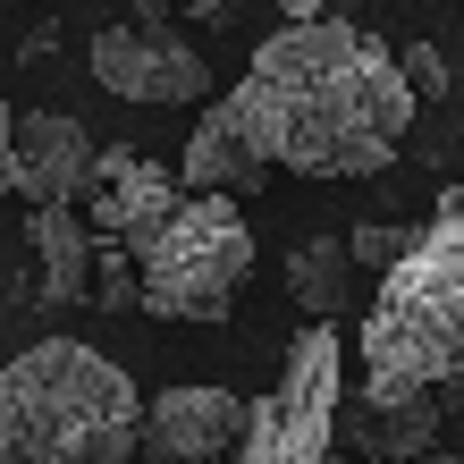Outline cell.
<instances>
[{"mask_svg":"<svg viewBox=\"0 0 464 464\" xmlns=\"http://www.w3.org/2000/svg\"><path fill=\"white\" fill-rule=\"evenodd\" d=\"M178 195H186V178H169L160 160H144V152H93V195H85L93 203V237H119L127 254L178 211Z\"/></svg>","mask_w":464,"mask_h":464,"instance_id":"obj_9","label":"cell"},{"mask_svg":"<svg viewBox=\"0 0 464 464\" xmlns=\"http://www.w3.org/2000/svg\"><path fill=\"white\" fill-rule=\"evenodd\" d=\"M254 152L295 178H380L405 144L422 102L405 93L397 51L346 17H304L254 43L245 76L228 85Z\"/></svg>","mask_w":464,"mask_h":464,"instance_id":"obj_1","label":"cell"},{"mask_svg":"<svg viewBox=\"0 0 464 464\" xmlns=\"http://www.w3.org/2000/svg\"><path fill=\"white\" fill-rule=\"evenodd\" d=\"M34 262H43V295L51 304H76L93 287V220L85 211H34Z\"/></svg>","mask_w":464,"mask_h":464,"instance_id":"obj_12","label":"cell"},{"mask_svg":"<svg viewBox=\"0 0 464 464\" xmlns=\"http://www.w3.org/2000/svg\"><path fill=\"white\" fill-rule=\"evenodd\" d=\"M330 440H338V338L304 330L287 354V380L254 397L228 464H330Z\"/></svg>","mask_w":464,"mask_h":464,"instance_id":"obj_5","label":"cell"},{"mask_svg":"<svg viewBox=\"0 0 464 464\" xmlns=\"http://www.w3.org/2000/svg\"><path fill=\"white\" fill-rule=\"evenodd\" d=\"M135 380L102 346L43 338L0 372V464H135Z\"/></svg>","mask_w":464,"mask_h":464,"instance_id":"obj_3","label":"cell"},{"mask_svg":"<svg viewBox=\"0 0 464 464\" xmlns=\"http://www.w3.org/2000/svg\"><path fill=\"white\" fill-rule=\"evenodd\" d=\"M254 279V228L228 195H178V211L135 245V304L152 321H228Z\"/></svg>","mask_w":464,"mask_h":464,"instance_id":"obj_4","label":"cell"},{"mask_svg":"<svg viewBox=\"0 0 464 464\" xmlns=\"http://www.w3.org/2000/svg\"><path fill=\"white\" fill-rule=\"evenodd\" d=\"M422 464H464V456H448V448H430V456H422Z\"/></svg>","mask_w":464,"mask_h":464,"instance_id":"obj_18","label":"cell"},{"mask_svg":"<svg viewBox=\"0 0 464 464\" xmlns=\"http://www.w3.org/2000/svg\"><path fill=\"white\" fill-rule=\"evenodd\" d=\"M346 279H354V262H346L338 237H313V245H295V254H287V295H295V313H304L313 330H330V321H338Z\"/></svg>","mask_w":464,"mask_h":464,"instance_id":"obj_13","label":"cell"},{"mask_svg":"<svg viewBox=\"0 0 464 464\" xmlns=\"http://www.w3.org/2000/svg\"><path fill=\"white\" fill-rule=\"evenodd\" d=\"M186 195H254V186H270V160L254 152V135H245V119L228 111V93L203 111V127L186 135V160H178Z\"/></svg>","mask_w":464,"mask_h":464,"instance_id":"obj_11","label":"cell"},{"mask_svg":"<svg viewBox=\"0 0 464 464\" xmlns=\"http://www.w3.org/2000/svg\"><path fill=\"white\" fill-rule=\"evenodd\" d=\"M354 354H363V397L372 405H397V397L464 380V178L405 237L397 270L380 279V304L363 313Z\"/></svg>","mask_w":464,"mask_h":464,"instance_id":"obj_2","label":"cell"},{"mask_svg":"<svg viewBox=\"0 0 464 464\" xmlns=\"http://www.w3.org/2000/svg\"><path fill=\"white\" fill-rule=\"evenodd\" d=\"M405 93H414V102H440L448 93V68H440V51H430V43H405Z\"/></svg>","mask_w":464,"mask_h":464,"instance_id":"obj_15","label":"cell"},{"mask_svg":"<svg viewBox=\"0 0 464 464\" xmlns=\"http://www.w3.org/2000/svg\"><path fill=\"white\" fill-rule=\"evenodd\" d=\"M9 160H17V195L34 211H76L93 195V135L68 111H25L9 127Z\"/></svg>","mask_w":464,"mask_h":464,"instance_id":"obj_8","label":"cell"},{"mask_svg":"<svg viewBox=\"0 0 464 464\" xmlns=\"http://www.w3.org/2000/svg\"><path fill=\"white\" fill-rule=\"evenodd\" d=\"M9 127H17V111L0 102V195H17V160H9Z\"/></svg>","mask_w":464,"mask_h":464,"instance_id":"obj_16","label":"cell"},{"mask_svg":"<svg viewBox=\"0 0 464 464\" xmlns=\"http://www.w3.org/2000/svg\"><path fill=\"white\" fill-rule=\"evenodd\" d=\"M440 414H448V397H440V389L397 397V405L354 397V405H338V440L363 456V464H422L430 448H440Z\"/></svg>","mask_w":464,"mask_h":464,"instance_id":"obj_10","label":"cell"},{"mask_svg":"<svg viewBox=\"0 0 464 464\" xmlns=\"http://www.w3.org/2000/svg\"><path fill=\"white\" fill-rule=\"evenodd\" d=\"M397 254H405V228H389V220H363V228L346 237V262L354 270H380V279L397 270Z\"/></svg>","mask_w":464,"mask_h":464,"instance_id":"obj_14","label":"cell"},{"mask_svg":"<svg viewBox=\"0 0 464 464\" xmlns=\"http://www.w3.org/2000/svg\"><path fill=\"white\" fill-rule=\"evenodd\" d=\"M270 9H279L287 25H304V17H330V0H270Z\"/></svg>","mask_w":464,"mask_h":464,"instance_id":"obj_17","label":"cell"},{"mask_svg":"<svg viewBox=\"0 0 464 464\" xmlns=\"http://www.w3.org/2000/svg\"><path fill=\"white\" fill-rule=\"evenodd\" d=\"M245 405L237 389H160L144 405V430H135V456L144 464H228L245 440Z\"/></svg>","mask_w":464,"mask_h":464,"instance_id":"obj_7","label":"cell"},{"mask_svg":"<svg viewBox=\"0 0 464 464\" xmlns=\"http://www.w3.org/2000/svg\"><path fill=\"white\" fill-rule=\"evenodd\" d=\"M93 76L119 102H203L211 93L203 43H186L178 25H111V34H93Z\"/></svg>","mask_w":464,"mask_h":464,"instance_id":"obj_6","label":"cell"}]
</instances>
